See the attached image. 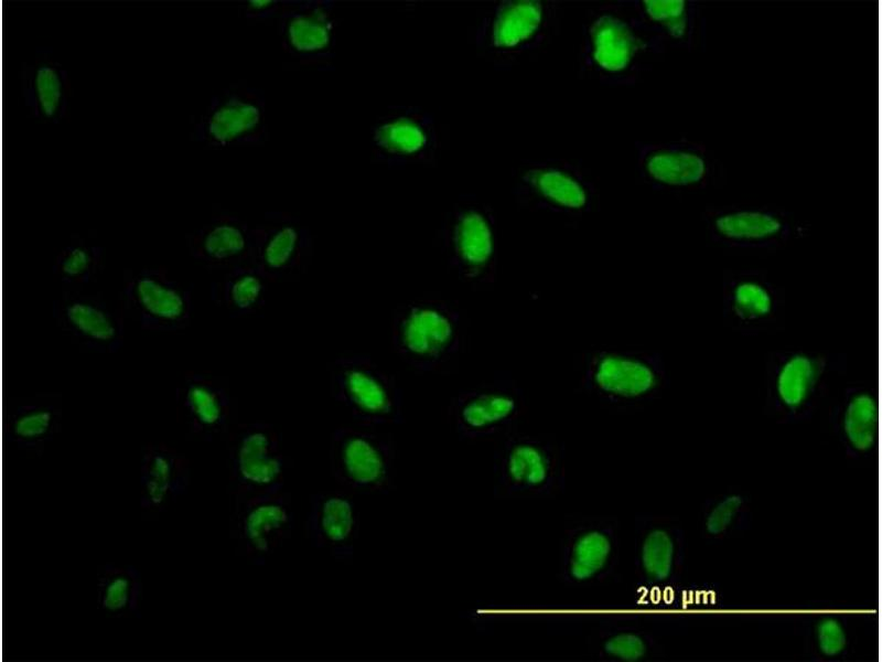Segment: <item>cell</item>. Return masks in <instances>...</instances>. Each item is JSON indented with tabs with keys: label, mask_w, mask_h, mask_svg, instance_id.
I'll return each instance as SVG.
<instances>
[{
	"label": "cell",
	"mask_w": 882,
	"mask_h": 662,
	"mask_svg": "<svg viewBox=\"0 0 882 662\" xmlns=\"http://www.w3.org/2000/svg\"><path fill=\"white\" fill-rule=\"evenodd\" d=\"M841 353L785 349L770 351L764 361L763 414L777 424L810 420L822 401L829 375L843 373Z\"/></svg>",
	"instance_id": "obj_1"
},
{
	"label": "cell",
	"mask_w": 882,
	"mask_h": 662,
	"mask_svg": "<svg viewBox=\"0 0 882 662\" xmlns=\"http://www.w3.org/2000/svg\"><path fill=\"white\" fill-rule=\"evenodd\" d=\"M493 495L498 500H550L567 488L564 444L518 431L499 438L492 457Z\"/></svg>",
	"instance_id": "obj_2"
},
{
	"label": "cell",
	"mask_w": 882,
	"mask_h": 662,
	"mask_svg": "<svg viewBox=\"0 0 882 662\" xmlns=\"http://www.w3.org/2000/svg\"><path fill=\"white\" fill-rule=\"evenodd\" d=\"M581 383L602 405L626 410L658 398L670 378L658 351L603 348L585 355Z\"/></svg>",
	"instance_id": "obj_3"
},
{
	"label": "cell",
	"mask_w": 882,
	"mask_h": 662,
	"mask_svg": "<svg viewBox=\"0 0 882 662\" xmlns=\"http://www.w3.org/2000/svg\"><path fill=\"white\" fill-rule=\"evenodd\" d=\"M390 333L392 349L405 364L419 373L434 372L460 352L461 312L443 300H408L394 309Z\"/></svg>",
	"instance_id": "obj_4"
},
{
	"label": "cell",
	"mask_w": 882,
	"mask_h": 662,
	"mask_svg": "<svg viewBox=\"0 0 882 662\" xmlns=\"http://www.w3.org/2000/svg\"><path fill=\"white\" fill-rule=\"evenodd\" d=\"M332 398L358 426L378 428L404 423V391L397 378L370 355L344 354L329 366Z\"/></svg>",
	"instance_id": "obj_5"
},
{
	"label": "cell",
	"mask_w": 882,
	"mask_h": 662,
	"mask_svg": "<svg viewBox=\"0 0 882 662\" xmlns=\"http://www.w3.org/2000/svg\"><path fill=\"white\" fill-rule=\"evenodd\" d=\"M621 562V531L616 517L574 513L564 517L556 577L571 588L600 585L615 575Z\"/></svg>",
	"instance_id": "obj_6"
},
{
	"label": "cell",
	"mask_w": 882,
	"mask_h": 662,
	"mask_svg": "<svg viewBox=\"0 0 882 662\" xmlns=\"http://www.w3.org/2000/svg\"><path fill=\"white\" fill-rule=\"evenodd\" d=\"M397 460L392 436L376 428L343 426L330 436V474L349 493L388 494L395 488Z\"/></svg>",
	"instance_id": "obj_7"
},
{
	"label": "cell",
	"mask_w": 882,
	"mask_h": 662,
	"mask_svg": "<svg viewBox=\"0 0 882 662\" xmlns=\"http://www.w3.org/2000/svg\"><path fill=\"white\" fill-rule=\"evenodd\" d=\"M190 139L208 149L263 146L269 139L265 92L247 84L223 88L196 117Z\"/></svg>",
	"instance_id": "obj_8"
},
{
	"label": "cell",
	"mask_w": 882,
	"mask_h": 662,
	"mask_svg": "<svg viewBox=\"0 0 882 662\" xmlns=\"http://www.w3.org/2000/svg\"><path fill=\"white\" fill-rule=\"evenodd\" d=\"M438 242L460 280L471 285L494 281L497 237L494 216L487 209L472 202L455 204L443 217Z\"/></svg>",
	"instance_id": "obj_9"
},
{
	"label": "cell",
	"mask_w": 882,
	"mask_h": 662,
	"mask_svg": "<svg viewBox=\"0 0 882 662\" xmlns=\"http://www.w3.org/2000/svg\"><path fill=\"white\" fill-rule=\"evenodd\" d=\"M701 221L712 243L739 250L773 252L807 231L792 212L767 205L708 206Z\"/></svg>",
	"instance_id": "obj_10"
},
{
	"label": "cell",
	"mask_w": 882,
	"mask_h": 662,
	"mask_svg": "<svg viewBox=\"0 0 882 662\" xmlns=\"http://www.w3.org/2000/svg\"><path fill=\"white\" fill-rule=\"evenodd\" d=\"M524 393L507 373L460 391L448 409L449 420L462 441L499 439L517 429Z\"/></svg>",
	"instance_id": "obj_11"
},
{
	"label": "cell",
	"mask_w": 882,
	"mask_h": 662,
	"mask_svg": "<svg viewBox=\"0 0 882 662\" xmlns=\"http://www.w3.org/2000/svg\"><path fill=\"white\" fill-rule=\"evenodd\" d=\"M373 161L388 169L433 163L439 137L433 116L419 106L389 105L369 129Z\"/></svg>",
	"instance_id": "obj_12"
},
{
	"label": "cell",
	"mask_w": 882,
	"mask_h": 662,
	"mask_svg": "<svg viewBox=\"0 0 882 662\" xmlns=\"http://www.w3.org/2000/svg\"><path fill=\"white\" fill-rule=\"evenodd\" d=\"M686 556V534L673 516L648 512L634 517V572L638 589L659 596L679 581Z\"/></svg>",
	"instance_id": "obj_13"
},
{
	"label": "cell",
	"mask_w": 882,
	"mask_h": 662,
	"mask_svg": "<svg viewBox=\"0 0 882 662\" xmlns=\"http://www.w3.org/2000/svg\"><path fill=\"white\" fill-rule=\"evenodd\" d=\"M641 179L655 190L681 193L704 190L723 177L721 163L702 145L682 138L667 142H636Z\"/></svg>",
	"instance_id": "obj_14"
},
{
	"label": "cell",
	"mask_w": 882,
	"mask_h": 662,
	"mask_svg": "<svg viewBox=\"0 0 882 662\" xmlns=\"http://www.w3.org/2000/svg\"><path fill=\"white\" fill-rule=\"evenodd\" d=\"M294 519L292 498L283 483L236 499L230 534L244 555L262 565L291 537Z\"/></svg>",
	"instance_id": "obj_15"
},
{
	"label": "cell",
	"mask_w": 882,
	"mask_h": 662,
	"mask_svg": "<svg viewBox=\"0 0 882 662\" xmlns=\"http://www.w3.org/2000/svg\"><path fill=\"white\" fill-rule=\"evenodd\" d=\"M722 318L744 337L776 331L784 317L786 295L764 269H725L722 274Z\"/></svg>",
	"instance_id": "obj_16"
},
{
	"label": "cell",
	"mask_w": 882,
	"mask_h": 662,
	"mask_svg": "<svg viewBox=\"0 0 882 662\" xmlns=\"http://www.w3.org/2000/svg\"><path fill=\"white\" fill-rule=\"evenodd\" d=\"M121 298L126 311L142 329L174 332L185 329L191 322V290L164 269L129 271Z\"/></svg>",
	"instance_id": "obj_17"
},
{
	"label": "cell",
	"mask_w": 882,
	"mask_h": 662,
	"mask_svg": "<svg viewBox=\"0 0 882 662\" xmlns=\"http://www.w3.org/2000/svg\"><path fill=\"white\" fill-rule=\"evenodd\" d=\"M314 238L298 217L279 211L251 226L248 265L269 280H292L309 268Z\"/></svg>",
	"instance_id": "obj_18"
},
{
	"label": "cell",
	"mask_w": 882,
	"mask_h": 662,
	"mask_svg": "<svg viewBox=\"0 0 882 662\" xmlns=\"http://www.w3.org/2000/svg\"><path fill=\"white\" fill-rule=\"evenodd\" d=\"M228 459L236 499L284 483L281 434L272 424L257 421L240 426L229 441Z\"/></svg>",
	"instance_id": "obj_19"
},
{
	"label": "cell",
	"mask_w": 882,
	"mask_h": 662,
	"mask_svg": "<svg viewBox=\"0 0 882 662\" xmlns=\"http://www.w3.org/2000/svg\"><path fill=\"white\" fill-rule=\"evenodd\" d=\"M664 50L643 35L631 22L602 13L588 26L585 58L599 73L616 79H632L644 67V58Z\"/></svg>",
	"instance_id": "obj_20"
},
{
	"label": "cell",
	"mask_w": 882,
	"mask_h": 662,
	"mask_svg": "<svg viewBox=\"0 0 882 662\" xmlns=\"http://www.w3.org/2000/svg\"><path fill=\"white\" fill-rule=\"evenodd\" d=\"M335 2L289 0L276 19L282 49L305 63H326L335 56Z\"/></svg>",
	"instance_id": "obj_21"
},
{
	"label": "cell",
	"mask_w": 882,
	"mask_h": 662,
	"mask_svg": "<svg viewBox=\"0 0 882 662\" xmlns=\"http://www.w3.org/2000/svg\"><path fill=\"white\" fill-rule=\"evenodd\" d=\"M56 325L82 346L115 353L123 344L121 316L100 295L65 291L53 301Z\"/></svg>",
	"instance_id": "obj_22"
},
{
	"label": "cell",
	"mask_w": 882,
	"mask_h": 662,
	"mask_svg": "<svg viewBox=\"0 0 882 662\" xmlns=\"http://www.w3.org/2000/svg\"><path fill=\"white\" fill-rule=\"evenodd\" d=\"M593 193L592 183L579 168L561 161L528 163L517 182V194L528 204L571 216L590 210Z\"/></svg>",
	"instance_id": "obj_23"
},
{
	"label": "cell",
	"mask_w": 882,
	"mask_h": 662,
	"mask_svg": "<svg viewBox=\"0 0 882 662\" xmlns=\"http://www.w3.org/2000/svg\"><path fill=\"white\" fill-rule=\"evenodd\" d=\"M304 531L311 546L327 552L336 562L352 563L359 534V514L351 493L345 490L312 493Z\"/></svg>",
	"instance_id": "obj_24"
},
{
	"label": "cell",
	"mask_w": 882,
	"mask_h": 662,
	"mask_svg": "<svg viewBox=\"0 0 882 662\" xmlns=\"http://www.w3.org/2000/svg\"><path fill=\"white\" fill-rule=\"evenodd\" d=\"M829 425L845 455L865 460L876 453L879 395L872 384L847 385L829 414Z\"/></svg>",
	"instance_id": "obj_25"
},
{
	"label": "cell",
	"mask_w": 882,
	"mask_h": 662,
	"mask_svg": "<svg viewBox=\"0 0 882 662\" xmlns=\"http://www.w3.org/2000/svg\"><path fill=\"white\" fill-rule=\"evenodd\" d=\"M630 22L646 38L665 50L692 49L706 39V19L696 1L642 0L633 1Z\"/></svg>",
	"instance_id": "obj_26"
},
{
	"label": "cell",
	"mask_w": 882,
	"mask_h": 662,
	"mask_svg": "<svg viewBox=\"0 0 882 662\" xmlns=\"http://www.w3.org/2000/svg\"><path fill=\"white\" fill-rule=\"evenodd\" d=\"M545 20V7L541 1H502L482 22L476 41L492 52L524 51L540 40Z\"/></svg>",
	"instance_id": "obj_27"
},
{
	"label": "cell",
	"mask_w": 882,
	"mask_h": 662,
	"mask_svg": "<svg viewBox=\"0 0 882 662\" xmlns=\"http://www.w3.org/2000/svg\"><path fill=\"white\" fill-rule=\"evenodd\" d=\"M19 77L23 104L33 118L57 125L66 117L72 90L69 75L45 49L36 58L22 63Z\"/></svg>",
	"instance_id": "obj_28"
},
{
	"label": "cell",
	"mask_w": 882,
	"mask_h": 662,
	"mask_svg": "<svg viewBox=\"0 0 882 662\" xmlns=\"http://www.w3.org/2000/svg\"><path fill=\"white\" fill-rule=\"evenodd\" d=\"M251 226L228 213L211 218L186 235L189 254L212 269L248 265Z\"/></svg>",
	"instance_id": "obj_29"
},
{
	"label": "cell",
	"mask_w": 882,
	"mask_h": 662,
	"mask_svg": "<svg viewBox=\"0 0 882 662\" xmlns=\"http://www.w3.org/2000/svg\"><path fill=\"white\" fill-rule=\"evenodd\" d=\"M140 506L150 512H163L187 492L190 467L187 459L164 446H148L140 462Z\"/></svg>",
	"instance_id": "obj_30"
},
{
	"label": "cell",
	"mask_w": 882,
	"mask_h": 662,
	"mask_svg": "<svg viewBox=\"0 0 882 662\" xmlns=\"http://www.w3.org/2000/svg\"><path fill=\"white\" fill-rule=\"evenodd\" d=\"M60 397L39 394L11 404L6 413L4 436L18 448L41 452L60 431Z\"/></svg>",
	"instance_id": "obj_31"
},
{
	"label": "cell",
	"mask_w": 882,
	"mask_h": 662,
	"mask_svg": "<svg viewBox=\"0 0 882 662\" xmlns=\"http://www.w3.org/2000/svg\"><path fill=\"white\" fill-rule=\"evenodd\" d=\"M176 399L191 430L202 439L212 440L227 430L230 398L222 385L205 375L192 374L178 388Z\"/></svg>",
	"instance_id": "obj_32"
},
{
	"label": "cell",
	"mask_w": 882,
	"mask_h": 662,
	"mask_svg": "<svg viewBox=\"0 0 882 662\" xmlns=\"http://www.w3.org/2000/svg\"><path fill=\"white\" fill-rule=\"evenodd\" d=\"M590 651L602 661L641 662L656 656L660 645L655 636L619 616L600 618L587 638Z\"/></svg>",
	"instance_id": "obj_33"
},
{
	"label": "cell",
	"mask_w": 882,
	"mask_h": 662,
	"mask_svg": "<svg viewBox=\"0 0 882 662\" xmlns=\"http://www.w3.org/2000/svg\"><path fill=\"white\" fill-rule=\"evenodd\" d=\"M268 280L250 265L234 267L212 285L213 301L230 317L254 314L266 302Z\"/></svg>",
	"instance_id": "obj_34"
},
{
	"label": "cell",
	"mask_w": 882,
	"mask_h": 662,
	"mask_svg": "<svg viewBox=\"0 0 882 662\" xmlns=\"http://www.w3.org/2000/svg\"><path fill=\"white\" fill-rule=\"evenodd\" d=\"M141 573L133 565L106 564L97 576V606L111 617L140 616Z\"/></svg>",
	"instance_id": "obj_35"
},
{
	"label": "cell",
	"mask_w": 882,
	"mask_h": 662,
	"mask_svg": "<svg viewBox=\"0 0 882 662\" xmlns=\"http://www.w3.org/2000/svg\"><path fill=\"white\" fill-rule=\"evenodd\" d=\"M753 510L750 496L739 490H728L708 498L700 510V533L707 540H725L747 531Z\"/></svg>",
	"instance_id": "obj_36"
},
{
	"label": "cell",
	"mask_w": 882,
	"mask_h": 662,
	"mask_svg": "<svg viewBox=\"0 0 882 662\" xmlns=\"http://www.w3.org/2000/svg\"><path fill=\"white\" fill-rule=\"evenodd\" d=\"M104 248L83 238L72 239L55 257L54 276L66 286H83L99 273Z\"/></svg>",
	"instance_id": "obj_37"
},
{
	"label": "cell",
	"mask_w": 882,
	"mask_h": 662,
	"mask_svg": "<svg viewBox=\"0 0 882 662\" xmlns=\"http://www.w3.org/2000/svg\"><path fill=\"white\" fill-rule=\"evenodd\" d=\"M806 641L813 656L821 661H838L848 655L852 634L842 616L820 615L808 624Z\"/></svg>",
	"instance_id": "obj_38"
},
{
	"label": "cell",
	"mask_w": 882,
	"mask_h": 662,
	"mask_svg": "<svg viewBox=\"0 0 882 662\" xmlns=\"http://www.w3.org/2000/svg\"><path fill=\"white\" fill-rule=\"evenodd\" d=\"M289 0H249L240 7L243 17L254 22L276 20Z\"/></svg>",
	"instance_id": "obj_39"
}]
</instances>
